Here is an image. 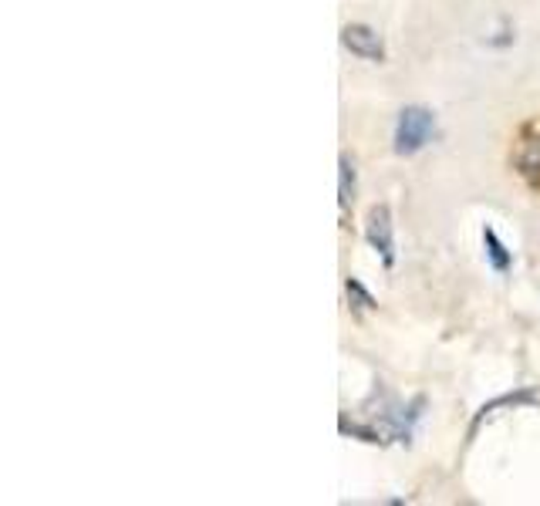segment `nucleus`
<instances>
[{"instance_id":"1","label":"nucleus","mask_w":540,"mask_h":506,"mask_svg":"<svg viewBox=\"0 0 540 506\" xmlns=\"http://www.w3.org/2000/svg\"><path fill=\"white\" fill-rule=\"evenodd\" d=\"M436 138V115L422 105H409L399 112L395 122V153L399 155H416L422 153Z\"/></svg>"},{"instance_id":"2","label":"nucleus","mask_w":540,"mask_h":506,"mask_svg":"<svg viewBox=\"0 0 540 506\" xmlns=\"http://www.w3.org/2000/svg\"><path fill=\"white\" fill-rule=\"evenodd\" d=\"M513 169L540 193V119L520 125L513 142Z\"/></svg>"},{"instance_id":"3","label":"nucleus","mask_w":540,"mask_h":506,"mask_svg":"<svg viewBox=\"0 0 540 506\" xmlns=\"http://www.w3.org/2000/svg\"><path fill=\"white\" fill-rule=\"evenodd\" d=\"M365 240L369 246L382 257L386 270L395 267V227H392V210L388 203H375L365 220Z\"/></svg>"},{"instance_id":"4","label":"nucleus","mask_w":540,"mask_h":506,"mask_svg":"<svg viewBox=\"0 0 540 506\" xmlns=\"http://www.w3.org/2000/svg\"><path fill=\"white\" fill-rule=\"evenodd\" d=\"M341 45L358 58H365V62H386V45H382L378 31H371L369 24H348L341 31Z\"/></svg>"},{"instance_id":"5","label":"nucleus","mask_w":540,"mask_h":506,"mask_svg":"<svg viewBox=\"0 0 540 506\" xmlns=\"http://www.w3.org/2000/svg\"><path fill=\"white\" fill-rule=\"evenodd\" d=\"M510 405H540V392H534V388H520V392H507V395H500V399L486 402L483 409H479L477 415H473V426H469V439L477 435V429L483 426V419H490L494 412H500V409H510Z\"/></svg>"},{"instance_id":"6","label":"nucleus","mask_w":540,"mask_h":506,"mask_svg":"<svg viewBox=\"0 0 540 506\" xmlns=\"http://www.w3.org/2000/svg\"><path fill=\"white\" fill-rule=\"evenodd\" d=\"M483 246H486V261H490V267H494L496 274H510L513 253L507 250V244L500 240V233L494 227H483Z\"/></svg>"},{"instance_id":"7","label":"nucleus","mask_w":540,"mask_h":506,"mask_svg":"<svg viewBox=\"0 0 540 506\" xmlns=\"http://www.w3.org/2000/svg\"><path fill=\"white\" fill-rule=\"evenodd\" d=\"M358 196V183H355V162L348 159V155H341L338 159V203L341 210L348 213L352 210V203Z\"/></svg>"},{"instance_id":"8","label":"nucleus","mask_w":540,"mask_h":506,"mask_svg":"<svg viewBox=\"0 0 540 506\" xmlns=\"http://www.w3.org/2000/svg\"><path fill=\"white\" fill-rule=\"evenodd\" d=\"M345 291H348V297H352V304H358L361 311L378 307V304H375V297H371V294L361 287V280H355V277H348V280H345Z\"/></svg>"}]
</instances>
